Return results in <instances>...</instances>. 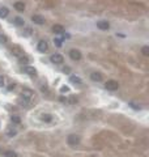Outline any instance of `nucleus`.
Wrapping results in <instances>:
<instances>
[{"label":"nucleus","instance_id":"1","mask_svg":"<svg viewBox=\"0 0 149 157\" xmlns=\"http://www.w3.org/2000/svg\"><path fill=\"white\" fill-rule=\"evenodd\" d=\"M67 141H68L69 145H77L80 143V136L76 135V134H71V135H68Z\"/></svg>","mask_w":149,"mask_h":157},{"label":"nucleus","instance_id":"2","mask_svg":"<svg viewBox=\"0 0 149 157\" xmlns=\"http://www.w3.org/2000/svg\"><path fill=\"white\" fill-rule=\"evenodd\" d=\"M105 88H106L107 90H111V92H114V90H118V88H119V84H118V81H115V80H109V81H106V84H105Z\"/></svg>","mask_w":149,"mask_h":157},{"label":"nucleus","instance_id":"3","mask_svg":"<svg viewBox=\"0 0 149 157\" xmlns=\"http://www.w3.org/2000/svg\"><path fill=\"white\" fill-rule=\"evenodd\" d=\"M69 58H71V59H73V60H80V59L83 58V54H81L79 50L73 49V50H71V51H69Z\"/></svg>","mask_w":149,"mask_h":157},{"label":"nucleus","instance_id":"4","mask_svg":"<svg viewBox=\"0 0 149 157\" xmlns=\"http://www.w3.org/2000/svg\"><path fill=\"white\" fill-rule=\"evenodd\" d=\"M37 49H38V51L39 52H46L47 50H48V43L46 42V41H39L38 42V45H37Z\"/></svg>","mask_w":149,"mask_h":157},{"label":"nucleus","instance_id":"5","mask_svg":"<svg viewBox=\"0 0 149 157\" xmlns=\"http://www.w3.org/2000/svg\"><path fill=\"white\" fill-rule=\"evenodd\" d=\"M63 60H64V58H63L61 54H54V55H51V62L54 64H61Z\"/></svg>","mask_w":149,"mask_h":157},{"label":"nucleus","instance_id":"6","mask_svg":"<svg viewBox=\"0 0 149 157\" xmlns=\"http://www.w3.org/2000/svg\"><path fill=\"white\" fill-rule=\"evenodd\" d=\"M97 28H98L100 30H109V29H110V25H109V22H107L106 20H100V21L97 22Z\"/></svg>","mask_w":149,"mask_h":157},{"label":"nucleus","instance_id":"7","mask_svg":"<svg viewBox=\"0 0 149 157\" xmlns=\"http://www.w3.org/2000/svg\"><path fill=\"white\" fill-rule=\"evenodd\" d=\"M32 21H33L34 24H38V25H43V24H45V19H43L42 16H39V15L32 16Z\"/></svg>","mask_w":149,"mask_h":157},{"label":"nucleus","instance_id":"8","mask_svg":"<svg viewBox=\"0 0 149 157\" xmlns=\"http://www.w3.org/2000/svg\"><path fill=\"white\" fill-rule=\"evenodd\" d=\"M24 71H25L28 75H30V76H35V75H37V69H35L33 65H26V67H24Z\"/></svg>","mask_w":149,"mask_h":157},{"label":"nucleus","instance_id":"9","mask_svg":"<svg viewBox=\"0 0 149 157\" xmlns=\"http://www.w3.org/2000/svg\"><path fill=\"white\" fill-rule=\"evenodd\" d=\"M22 97L26 98L28 101H30V100L34 97V93H33L30 89H24V90H22Z\"/></svg>","mask_w":149,"mask_h":157},{"label":"nucleus","instance_id":"10","mask_svg":"<svg viewBox=\"0 0 149 157\" xmlns=\"http://www.w3.org/2000/svg\"><path fill=\"white\" fill-rule=\"evenodd\" d=\"M11 51L16 55V56H18V58H21V56H24V52H22V50L20 49V46H13L12 49H11Z\"/></svg>","mask_w":149,"mask_h":157},{"label":"nucleus","instance_id":"11","mask_svg":"<svg viewBox=\"0 0 149 157\" xmlns=\"http://www.w3.org/2000/svg\"><path fill=\"white\" fill-rule=\"evenodd\" d=\"M13 7H15V9L18 11V12H24V11H25V4H24L22 2H16V3L13 4Z\"/></svg>","mask_w":149,"mask_h":157},{"label":"nucleus","instance_id":"12","mask_svg":"<svg viewBox=\"0 0 149 157\" xmlns=\"http://www.w3.org/2000/svg\"><path fill=\"white\" fill-rule=\"evenodd\" d=\"M90 78L93 81H101L102 80V75L100 72H92L90 73Z\"/></svg>","mask_w":149,"mask_h":157},{"label":"nucleus","instance_id":"13","mask_svg":"<svg viewBox=\"0 0 149 157\" xmlns=\"http://www.w3.org/2000/svg\"><path fill=\"white\" fill-rule=\"evenodd\" d=\"M52 32L56 33V34H61V33H64V28L61 25H54L52 26Z\"/></svg>","mask_w":149,"mask_h":157},{"label":"nucleus","instance_id":"14","mask_svg":"<svg viewBox=\"0 0 149 157\" xmlns=\"http://www.w3.org/2000/svg\"><path fill=\"white\" fill-rule=\"evenodd\" d=\"M8 15H9V11H8V8H5V7L0 8V19H5Z\"/></svg>","mask_w":149,"mask_h":157},{"label":"nucleus","instance_id":"15","mask_svg":"<svg viewBox=\"0 0 149 157\" xmlns=\"http://www.w3.org/2000/svg\"><path fill=\"white\" fill-rule=\"evenodd\" d=\"M13 22H15L17 26H25V21H24V19H21V17H16V19L13 20Z\"/></svg>","mask_w":149,"mask_h":157},{"label":"nucleus","instance_id":"16","mask_svg":"<svg viewBox=\"0 0 149 157\" xmlns=\"http://www.w3.org/2000/svg\"><path fill=\"white\" fill-rule=\"evenodd\" d=\"M41 119H42L43 122H51V120H52V117H51L50 114H43V115L41 117Z\"/></svg>","mask_w":149,"mask_h":157},{"label":"nucleus","instance_id":"17","mask_svg":"<svg viewBox=\"0 0 149 157\" xmlns=\"http://www.w3.org/2000/svg\"><path fill=\"white\" fill-rule=\"evenodd\" d=\"M141 52H142V55L149 56V46H142L141 47Z\"/></svg>","mask_w":149,"mask_h":157},{"label":"nucleus","instance_id":"18","mask_svg":"<svg viewBox=\"0 0 149 157\" xmlns=\"http://www.w3.org/2000/svg\"><path fill=\"white\" fill-rule=\"evenodd\" d=\"M8 42V38L4 35V34H0V43H3V45H5Z\"/></svg>","mask_w":149,"mask_h":157},{"label":"nucleus","instance_id":"19","mask_svg":"<svg viewBox=\"0 0 149 157\" xmlns=\"http://www.w3.org/2000/svg\"><path fill=\"white\" fill-rule=\"evenodd\" d=\"M71 81H72V83H77V84L81 83V80H80L77 76H71Z\"/></svg>","mask_w":149,"mask_h":157},{"label":"nucleus","instance_id":"20","mask_svg":"<svg viewBox=\"0 0 149 157\" xmlns=\"http://www.w3.org/2000/svg\"><path fill=\"white\" fill-rule=\"evenodd\" d=\"M12 122H13V123H17V124H18V123L21 122V118H20L18 115H13V117H12Z\"/></svg>","mask_w":149,"mask_h":157},{"label":"nucleus","instance_id":"21","mask_svg":"<svg viewBox=\"0 0 149 157\" xmlns=\"http://www.w3.org/2000/svg\"><path fill=\"white\" fill-rule=\"evenodd\" d=\"M20 104H21V105H24V106H28V105H29V101H28L26 98L21 97V98H20Z\"/></svg>","mask_w":149,"mask_h":157},{"label":"nucleus","instance_id":"22","mask_svg":"<svg viewBox=\"0 0 149 157\" xmlns=\"http://www.w3.org/2000/svg\"><path fill=\"white\" fill-rule=\"evenodd\" d=\"M5 157H17V154L12 150H8V152H5Z\"/></svg>","mask_w":149,"mask_h":157},{"label":"nucleus","instance_id":"23","mask_svg":"<svg viewBox=\"0 0 149 157\" xmlns=\"http://www.w3.org/2000/svg\"><path fill=\"white\" fill-rule=\"evenodd\" d=\"M28 62H29V60H28L26 58H24V56L20 58V63H21V64H28Z\"/></svg>","mask_w":149,"mask_h":157},{"label":"nucleus","instance_id":"24","mask_svg":"<svg viewBox=\"0 0 149 157\" xmlns=\"http://www.w3.org/2000/svg\"><path fill=\"white\" fill-rule=\"evenodd\" d=\"M68 90H69V88H68V87H65V85H63V87H61V89H60V92H61V93H67Z\"/></svg>","mask_w":149,"mask_h":157},{"label":"nucleus","instance_id":"25","mask_svg":"<svg viewBox=\"0 0 149 157\" xmlns=\"http://www.w3.org/2000/svg\"><path fill=\"white\" fill-rule=\"evenodd\" d=\"M69 102H71V104H76V102H77V98L74 97V96H72V97L69 98Z\"/></svg>","mask_w":149,"mask_h":157},{"label":"nucleus","instance_id":"26","mask_svg":"<svg viewBox=\"0 0 149 157\" xmlns=\"http://www.w3.org/2000/svg\"><path fill=\"white\" fill-rule=\"evenodd\" d=\"M7 134H8V136H15V135H16V131H15V130H8Z\"/></svg>","mask_w":149,"mask_h":157},{"label":"nucleus","instance_id":"27","mask_svg":"<svg viewBox=\"0 0 149 157\" xmlns=\"http://www.w3.org/2000/svg\"><path fill=\"white\" fill-rule=\"evenodd\" d=\"M30 34H32V29H30V28H26V32H25L24 35H30Z\"/></svg>","mask_w":149,"mask_h":157},{"label":"nucleus","instance_id":"28","mask_svg":"<svg viewBox=\"0 0 149 157\" xmlns=\"http://www.w3.org/2000/svg\"><path fill=\"white\" fill-rule=\"evenodd\" d=\"M3 85H4V77L0 76V87H3Z\"/></svg>","mask_w":149,"mask_h":157},{"label":"nucleus","instance_id":"29","mask_svg":"<svg viewBox=\"0 0 149 157\" xmlns=\"http://www.w3.org/2000/svg\"><path fill=\"white\" fill-rule=\"evenodd\" d=\"M55 43H56V45H58L59 47H60V45H61V42H60L59 39H55Z\"/></svg>","mask_w":149,"mask_h":157},{"label":"nucleus","instance_id":"30","mask_svg":"<svg viewBox=\"0 0 149 157\" xmlns=\"http://www.w3.org/2000/svg\"><path fill=\"white\" fill-rule=\"evenodd\" d=\"M63 71H64V72H67V73H68V72H69V68H68V67H64V69H63Z\"/></svg>","mask_w":149,"mask_h":157}]
</instances>
